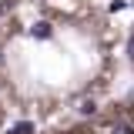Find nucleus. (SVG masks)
Instances as JSON below:
<instances>
[{"instance_id":"obj_1","label":"nucleus","mask_w":134,"mask_h":134,"mask_svg":"<svg viewBox=\"0 0 134 134\" xmlns=\"http://www.w3.org/2000/svg\"><path fill=\"white\" fill-rule=\"evenodd\" d=\"M121 50V30L94 0H10L0 14V104L47 124L97 111Z\"/></svg>"},{"instance_id":"obj_2","label":"nucleus","mask_w":134,"mask_h":134,"mask_svg":"<svg viewBox=\"0 0 134 134\" xmlns=\"http://www.w3.org/2000/svg\"><path fill=\"white\" fill-rule=\"evenodd\" d=\"M34 134H134V91L70 121L47 124Z\"/></svg>"},{"instance_id":"obj_3","label":"nucleus","mask_w":134,"mask_h":134,"mask_svg":"<svg viewBox=\"0 0 134 134\" xmlns=\"http://www.w3.org/2000/svg\"><path fill=\"white\" fill-rule=\"evenodd\" d=\"M124 60H127V70H131V77H134V24H131V30H127V37H124Z\"/></svg>"}]
</instances>
